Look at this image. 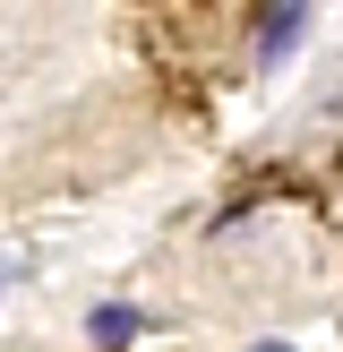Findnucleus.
<instances>
[{"label": "nucleus", "instance_id": "f257e3e1", "mask_svg": "<svg viewBox=\"0 0 343 352\" xmlns=\"http://www.w3.org/2000/svg\"><path fill=\"white\" fill-rule=\"evenodd\" d=\"M300 34H309V9H266L257 17V60H283Z\"/></svg>", "mask_w": 343, "mask_h": 352}, {"label": "nucleus", "instance_id": "f03ea898", "mask_svg": "<svg viewBox=\"0 0 343 352\" xmlns=\"http://www.w3.org/2000/svg\"><path fill=\"white\" fill-rule=\"evenodd\" d=\"M95 344H129V336H146V309H129V301H95Z\"/></svg>", "mask_w": 343, "mask_h": 352}, {"label": "nucleus", "instance_id": "7ed1b4c3", "mask_svg": "<svg viewBox=\"0 0 343 352\" xmlns=\"http://www.w3.org/2000/svg\"><path fill=\"white\" fill-rule=\"evenodd\" d=\"M17 275H26V267H17V258H0V292H9V284H17Z\"/></svg>", "mask_w": 343, "mask_h": 352}, {"label": "nucleus", "instance_id": "20e7f679", "mask_svg": "<svg viewBox=\"0 0 343 352\" xmlns=\"http://www.w3.org/2000/svg\"><path fill=\"white\" fill-rule=\"evenodd\" d=\"M249 352H292V344H249Z\"/></svg>", "mask_w": 343, "mask_h": 352}]
</instances>
